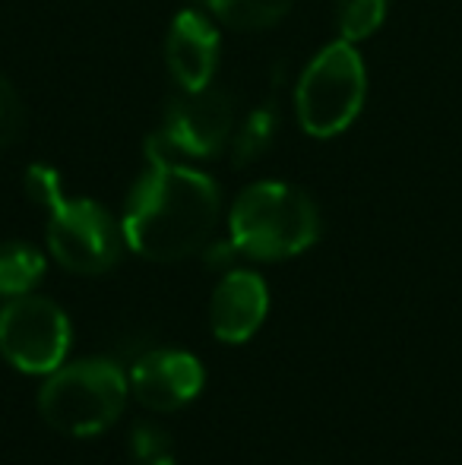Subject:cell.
Instances as JSON below:
<instances>
[{
	"label": "cell",
	"instance_id": "obj_1",
	"mask_svg": "<svg viewBox=\"0 0 462 465\" xmlns=\"http://www.w3.org/2000/svg\"><path fill=\"white\" fill-rule=\"evenodd\" d=\"M222 213L216 181L187 162L149 159L130 190L123 213V241L152 263H178L203 251Z\"/></svg>",
	"mask_w": 462,
	"mask_h": 465
},
{
	"label": "cell",
	"instance_id": "obj_2",
	"mask_svg": "<svg viewBox=\"0 0 462 465\" xmlns=\"http://www.w3.org/2000/svg\"><path fill=\"white\" fill-rule=\"evenodd\" d=\"M231 244L251 260H289L320 238V213L304 190L260 181L241 190L229 213Z\"/></svg>",
	"mask_w": 462,
	"mask_h": 465
},
{
	"label": "cell",
	"instance_id": "obj_3",
	"mask_svg": "<svg viewBox=\"0 0 462 465\" xmlns=\"http://www.w3.org/2000/svg\"><path fill=\"white\" fill-rule=\"evenodd\" d=\"M130 377L108 358H83L48 373L38 392V411L48 428L67 437H95L121 418Z\"/></svg>",
	"mask_w": 462,
	"mask_h": 465
},
{
	"label": "cell",
	"instance_id": "obj_4",
	"mask_svg": "<svg viewBox=\"0 0 462 465\" xmlns=\"http://www.w3.org/2000/svg\"><path fill=\"white\" fill-rule=\"evenodd\" d=\"M368 95V74L355 45L339 38L314 54L295 89L298 124L308 136L329 140L351 127Z\"/></svg>",
	"mask_w": 462,
	"mask_h": 465
},
{
	"label": "cell",
	"instance_id": "obj_5",
	"mask_svg": "<svg viewBox=\"0 0 462 465\" xmlns=\"http://www.w3.org/2000/svg\"><path fill=\"white\" fill-rule=\"evenodd\" d=\"M234 136L231 95L216 86L197 89L174 98L165 111L159 134L149 136L146 159L172 162H212L225 153Z\"/></svg>",
	"mask_w": 462,
	"mask_h": 465
},
{
	"label": "cell",
	"instance_id": "obj_6",
	"mask_svg": "<svg viewBox=\"0 0 462 465\" xmlns=\"http://www.w3.org/2000/svg\"><path fill=\"white\" fill-rule=\"evenodd\" d=\"M123 244V228L95 200L61 196L48 209V251L64 270L76 276L108 272L121 257Z\"/></svg>",
	"mask_w": 462,
	"mask_h": 465
},
{
	"label": "cell",
	"instance_id": "obj_7",
	"mask_svg": "<svg viewBox=\"0 0 462 465\" xmlns=\"http://www.w3.org/2000/svg\"><path fill=\"white\" fill-rule=\"evenodd\" d=\"M74 330L61 307L42 294H19L0 311V355L23 373L48 377L64 364Z\"/></svg>",
	"mask_w": 462,
	"mask_h": 465
},
{
	"label": "cell",
	"instance_id": "obj_8",
	"mask_svg": "<svg viewBox=\"0 0 462 465\" xmlns=\"http://www.w3.org/2000/svg\"><path fill=\"white\" fill-rule=\"evenodd\" d=\"M203 364L181 349L146 351L130 371V390L149 411H178L191 405L203 390Z\"/></svg>",
	"mask_w": 462,
	"mask_h": 465
},
{
	"label": "cell",
	"instance_id": "obj_9",
	"mask_svg": "<svg viewBox=\"0 0 462 465\" xmlns=\"http://www.w3.org/2000/svg\"><path fill=\"white\" fill-rule=\"evenodd\" d=\"M219 48H222V38H219L216 19L206 10L184 6L172 19V29H168V74L174 76V83L184 93L212 86V76L219 70Z\"/></svg>",
	"mask_w": 462,
	"mask_h": 465
},
{
	"label": "cell",
	"instance_id": "obj_10",
	"mask_svg": "<svg viewBox=\"0 0 462 465\" xmlns=\"http://www.w3.org/2000/svg\"><path fill=\"white\" fill-rule=\"evenodd\" d=\"M266 311H270V288L263 276L253 270H231L212 292L210 326L219 342L238 345L263 326Z\"/></svg>",
	"mask_w": 462,
	"mask_h": 465
},
{
	"label": "cell",
	"instance_id": "obj_11",
	"mask_svg": "<svg viewBox=\"0 0 462 465\" xmlns=\"http://www.w3.org/2000/svg\"><path fill=\"white\" fill-rule=\"evenodd\" d=\"M203 4L206 13L229 29L260 32L276 25L295 6V0H203Z\"/></svg>",
	"mask_w": 462,
	"mask_h": 465
},
{
	"label": "cell",
	"instance_id": "obj_12",
	"mask_svg": "<svg viewBox=\"0 0 462 465\" xmlns=\"http://www.w3.org/2000/svg\"><path fill=\"white\" fill-rule=\"evenodd\" d=\"M44 276V257L38 247L25 241H6L0 244V294L19 298L29 294Z\"/></svg>",
	"mask_w": 462,
	"mask_h": 465
},
{
	"label": "cell",
	"instance_id": "obj_13",
	"mask_svg": "<svg viewBox=\"0 0 462 465\" xmlns=\"http://www.w3.org/2000/svg\"><path fill=\"white\" fill-rule=\"evenodd\" d=\"M276 134H279V111L270 108V104L253 108L251 114L234 127V136H231L234 165L244 168V165H251V162L263 159L272 143H276Z\"/></svg>",
	"mask_w": 462,
	"mask_h": 465
},
{
	"label": "cell",
	"instance_id": "obj_14",
	"mask_svg": "<svg viewBox=\"0 0 462 465\" xmlns=\"http://www.w3.org/2000/svg\"><path fill=\"white\" fill-rule=\"evenodd\" d=\"M389 0H339L336 6V25L346 42H364L370 38L387 19Z\"/></svg>",
	"mask_w": 462,
	"mask_h": 465
},
{
	"label": "cell",
	"instance_id": "obj_15",
	"mask_svg": "<svg viewBox=\"0 0 462 465\" xmlns=\"http://www.w3.org/2000/svg\"><path fill=\"white\" fill-rule=\"evenodd\" d=\"M25 193H29V200L35 206L51 209L64 196L61 174L51 165H29V172H25Z\"/></svg>",
	"mask_w": 462,
	"mask_h": 465
},
{
	"label": "cell",
	"instance_id": "obj_16",
	"mask_svg": "<svg viewBox=\"0 0 462 465\" xmlns=\"http://www.w3.org/2000/svg\"><path fill=\"white\" fill-rule=\"evenodd\" d=\"M19 130H23V102L16 89L0 76V153L16 143Z\"/></svg>",
	"mask_w": 462,
	"mask_h": 465
}]
</instances>
